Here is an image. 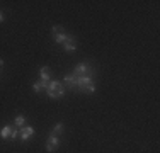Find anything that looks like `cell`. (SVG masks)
<instances>
[{"instance_id":"3","label":"cell","mask_w":160,"mask_h":153,"mask_svg":"<svg viewBox=\"0 0 160 153\" xmlns=\"http://www.w3.org/2000/svg\"><path fill=\"white\" fill-rule=\"evenodd\" d=\"M73 75H78V76H92L94 75V68H92V65H89V63H80L75 67V70H73Z\"/></svg>"},{"instance_id":"4","label":"cell","mask_w":160,"mask_h":153,"mask_svg":"<svg viewBox=\"0 0 160 153\" xmlns=\"http://www.w3.org/2000/svg\"><path fill=\"white\" fill-rule=\"evenodd\" d=\"M70 36H72V34H67V32H65V29L62 27V26H55V27H53V37H55V41H56L58 44H63Z\"/></svg>"},{"instance_id":"7","label":"cell","mask_w":160,"mask_h":153,"mask_svg":"<svg viewBox=\"0 0 160 153\" xmlns=\"http://www.w3.org/2000/svg\"><path fill=\"white\" fill-rule=\"evenodd\" d=\"M63 49H65L67 53H73L75 49H77V44H75V37H73V36H70V37H68V39L63 43Z\"/></svg>"},{"instance_id":"8","label":"cell","mask_w":160,"mask_h":153,"mask_svg":"<svg viewBox=\"0 0 160 153\" xmlns=\"http://www.w3.org/2000/svg\"><path fill=\"white\" fill-rule=\"evenodd\" d=\"M49 73H51V70H49V67H43L39 68V78L43 80V82H49Z\"/></svg>"},{"instance_id":"5","label":"cell","mask_w":160,"mask_h":153,"mask_svg":"<svg viewBox=\"0 0 160 153\" xmlns=\"http://www.w3.org/2000/svg\"><path fill=\"white\" fill-rule=\"evenodd\" d=\"M58 146H60V140H58V136L51 133V135H49V138H48V141H46V151L51 153V151H55Z\"/></svg>"},{"instance_id":"13","label":"cell","mask_w":160,"mask_h":153,"mask_svg":"<svg viewBox=\"0 0 160 153\" xmlns=\"http://www.w3.org/2000/svg\"><path fill=\"white\" fill-rule=\"evenodd\" d=\"M19 136V131L16 128H12V133H10V136H9V140H16V138Z\"/></svg>"},{"instance_id":"11","label":"cell","mask_w":160,"mask_h":153,"mask_svg":"<svg viewBox=\"0 0 160 153\" xmlns=\"http://www.w3.org/2000/svg\"><path fill=\"white\" fill-rule=\"evenodd\" d=\"M51 133H53V135H60V133H63V122H56Z\"/></svg>"},{"instance_id":"9","label":"cell","mask_w":160,"mask_h":153,"mask_svg":"<svg viewBox=\"0 0 160 153\" xmlns=\"http://www.w3.org/2000/svg\"><path fill=\"white\" fill-rule=\"evenodd\" d=\"M10 133H12V126H10V124H7V126H3V129L0 131V136H2L3 140H9Z\"/></svg>"},{"instance_id":"1","label":"cell","mask_w":160,"mask_h":153,"mask_svg":"<svg viewBox=\"0 0 160 153\" xmlns=\"http://www.w3.org/2000/svg\"><path fill=\"white\" fill-rule=\"evenodd\" d=\"M75 92H83V94H92L96 92V83L92 76H78L75 75Z\"/></svg>"},{"instance_id":"12","label":"cell","mask_w":160,"mask_h":153,"mask_svg":"<svg viewBox=\"0 0 160 153\" xmlns=\"http://www.w3.org/2000/svg\"><path fill=\"white\" fill-rule=\"evenodd\" d=\"M14 124H16V126H21V128H22V126L26 124V117H24V116H17L16 121H14Z\"/></svg>"},{"instance_id":"15","label":"cell","mask_w":160,"mask_h":153,"mask_svg":"<svg viewBox=\"0 0 160 153\" xmlns=\"http://www.w3.org/2000/svg\"><path fill=\"white\" fill-rule=\"evenodd\" d=\"M2 67H3V60L0 58V70H2Z\"/></svg>"},{"instance_id":"10","label":"cell","mask_w":160,"mask_h":153,"mask_svg":"<svg viewBox=\"0 0 160 153\" xmlns=\"http://www.w3.org/2000/svg\"><path fill=\"white\" fill-rule=\"evenodd\" d=\"M46 87H48V83L43 82V80H39V82H34V83H32V90H34V92H39V90L46 89Z\"/></svg>"},{"instance_id":"14","label":"cell","mask_w":160,"mask_h":153,"mask_svg":"<svg viewBox=\"0 0 160 153\" xmlns=\"http://www.w3.org/2000/svg\"><path fill=\"white\" fill-rule=\"evenodd\" d=\"M3 19H5V17H3V12L0 10V22H3Z\"/></svg>"},{"instance_id":"2","label":"cell","mask_w":160,"mask_h":153,"mask_svg":"<svg viewBox=\"0 0 160 153\" xmlns=\"http://www.w3.org/2000/svg\"><path fill=\"white\" fill-rule=\"evenodd\" d=\"M46 92L51 99H60V97H63V94H65V85L62 82H58V80H49Z\"/></svg>"},{"instance_id":"6","label":"cell","mask_w":160,"mask_h":153,"mask_svg":"<svg viewBox=\"0 0 160 153\" xmlns=\"http://www.w3.org/2000/svg\"><path fill=\"white\" fill-rule=\"evenodd\" d=\"M34 135V128L32 126H22L21 131H19V136H21V141H28L31 140V136Z\"/></svg>"}]
</instances>
